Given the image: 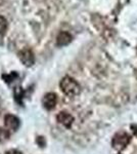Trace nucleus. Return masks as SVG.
<instances>
[{"label":"nucleus","mask_w":137,"mask_h":154,"mask_svg":"<svg viewBox=\"0 0 137 154\" xmlns=\"http://www.w3.org/2000/svg\"><path fill=\"white\" fill-rule=\"evenodd\" d=\"M8 28V22L4 17H0V35H4Z\"/></svg>","instance_id":"8"},{"label":"nucleus","mask_w":137,"mask_h":154,"mask_svg":"<svg viewBox=\"0 0 137 154\" xmlns=\"http://www.w3.org/2000/svg\"><path fill=\"white\" fill-rule=\"evenodd\" d=\"M19 61L23 63V65L26 67L33 66V64L35 63V56H34L33 51L28 48L22 49V51H19Z\"/></svg>","instance_id":"3"},{"label":"nucleus","mask_w":137,"mask_h":154,"mask_svg":"<svg viewBox=\"0 0 137 154\" xmlns=\"http://www.w3.org/2000/svg\"><path fill=\"white\" fill-rule=\"evenodd\" d=\"M8 139H9V131L0 128V142H4V141L8 140Z\"/></svg>","instance_id":"9"},{"label":"nucleus","mask_w":137,"mask_h":154,"mask_svg":"<svg viewBox=\"0 0 137 154\" xmlns=\"http://www.w3.org/2000/svg\"><path fill=\"white\" fill-rule=\"evenodd\" d=\"M56 120L58 123L66 126L67 128H71L74 122V117L70 113L66 112V111H61L56 115Z\"/></svg>","instance_id":"5"},{"label":"nucleus","mask_w":137,"mask_h":154,"mask_svg":"<svg viewBox=\"0 0 137 154\" xmlns=\"http://www.w3.org/2000/svg\"><path fill=\"white\" fill-rule=\"evenodd\" d=\"M5 154H23V153H22L21 151L16 150V149H11V150L6 151Z\"/></svg>","instance_id":"10"},{"label":"nucleus","mask_w":137,"mask_h":154,"mask_svg":"<svg viewBox=\"0 0 137 154\" xmlns=\"http://www.w3.org/2000/svg\"><path fill=\"white\" fill-rule=\"evenodd\" d=\"M131 130H132V131H133L134 136L137 137V125H131Z\"/></svg>","instance_id":"11"},{"label":"nucleus","mask_w":137,"mask_h":154,"mask_svg":"<svg viewBox=\"0 0 137 154\" xmlns=\"http://www.w3.org/2000/svg\"><path fill=\"white\" fill-rule=\"evenodd\" d=\"M73 37L68 32H61L56 37V44L58 46H66L71 43Z\"/></svg>","instance_id":"7"},{"label":"nucleus","mask_w":137,"mask_h":154,"mask_svg":"<svg viewBox=\"0 0 137 154\" xmlns=\"http://www.w3.org/2000/svg\"><path fill=\"white\" fill-rule=\"evenodd\" d=\"M57 103V96L54 93H47L42 99V104L46 110H52Z\"/></svg>","instance_id":"4"},{"label":"nucleus","mask_w":137,"mask_h":154,"mask_svg":"<svg viewBox=\"0 0 137 154\" xmlns=\"http://www.w3.org/2000/svg\"><path fill=\"white\" fill-rule=\"evenodd\" d=\"M59 88L64 95L69 97H75L80 94V84L71 76H64L59 82Z\"/></svg>","instance_id":"1"},{"label":"nucleus","mask_w":137,"mask_h":154,"mask_svg":"<svg viewBox=\"0 0 137 154\" xmlns=\"http://www.w3.org/2000/svg\"><path fill=\"white\" fill-rule=\"evenodd\" d=\"M4 125H5V128H8L9 131H16L17 128H19V119L14 115H11V114H7L4 117Z\"/></svg>","instance_id":"6"},{"label":"nucleus","mask_w":137,"mask_h":154,"mask_svg":"<svg viewBox=\"0 0 137 154\" xmlns=\"http://www.w3.org/2000/svg\"><path fill=\"white\" fill-rule=\"evenodd\" d=\"M131 141V137L127 133H118L112 140V146L118 151L124 150Z\"/></svg>","instance_id":"2"}]
</instances>
